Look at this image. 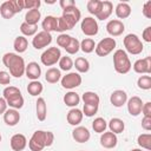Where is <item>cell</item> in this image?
<instances>
[{"label": "cell", "instance_id": "49", "mask_svg": "<svg viewBox=\"0 0 151 151\" xmlns=\"http://www.w3.org/2000/svg\"><path fill=\"white\" fill-rule=\"evenodd\" d=\"M59 5L63 9H66V8H70V7H73L76 6V2L74 0H60L59 1Z\"/></svg>", "mask_w": 151, "mask_h": 151}, {"label": "cell", "instance_id": "30", "mask_svg": "<svg viewBox=\"0 0 151 151\" xmlns=\"http://www.w3.org/2000/svg\"><path fill=\"white\" fill-rule=\"evenodd\" d=\"M84 104H87V105H94V106H99V101H100V98L99 96L96 93V92H92V91H86L84 92L83 97H81Z\"/></svg>", "mask_w": 151, "mask_h": 151}, {"label": "cell", "instance_id": "51", "mask_svg": "<svg viewBox=\"0 0 151 151\" xmlns=\"http://www.w3.org/2000/svg\"><path fill=\"white\" fill-rule=\"evenodd\" d=\"M142 127L146 131L151 130V117H143L142 119Z\"/></svg>", "mask_w": 151, "mask_h": 151}, {"label": "cell", "instance_id": "39", "mask_svg": "<svg viewBox=\"0 0 151 151\" xmlns=\"http://www.w3.org/2000/svg\"><path fill=\"white\" fill-rule=\"evenodd\" d=\"M68 54H76L79 50H80V42H79V40L77 39V38H71V40H70V42H68V45L64 48Z\"/></svg>", "mask_w": 151, "mask_h": 151}, {"label": "cell", "instance_id": "25", "mask_svg": "<svg viewBox=\"0 0 151 151\" xmlns=\"http://www.w3.org/2000/svg\"><path fill=\"white\" fill-rule=\"evenodd\" d=\"M7 105L11 107V109H15V110H19L24 106V97L21 94V92L17 93V94H13L9 98L5 99Z\"/></svg>", "mask_w": 151, "mask_h": 151}, {"label": "cell", "instance_id": "36", "mask_svg": "<svg viewBox=\"0 0 151 151\" xmlns=\"http://www.w3.org/2000/svg\"><path fill=\"white\" fill-rule=\"evenodd\" d=\"M106 127H107V123H106V120H105L104 118H101V117H98V118H96V119L92 122V129H93V131L97 132V133H103V132H105Z\"/></svg>", "mask_w": 151, "mask_h": 151}, {"label": "cell", "instance_id": "53", "mask_svg": "<svg viewBox=\"0 0 151 151\" xmlns=\"http://www.w3.org/2000/svg\"><path fill=\"white\" fill-rule=\"evenodd\" d=\"M7 103H6V100H5V98L2 97V98H0V114H4L5 112H6V110H7Z\"/></svg>", "mask_w": 151, "mask_h": 151}, {"label": "cell", "instance_id": "52", "mask_svg": "<svg viewBox=\"0 0 151 151\" xmlns=\"http://www.w3.org/2000/svg\"><path fill=\"white\" fill-rule=\"evenodd\" d=\"M54 142V134L51 131H46V146H51Z\"/></svg>", "mask_w": 151, "mask_h": 151}, {"label": "cell", "instance_id": "17", "mask_svg": "<svg viewBox=\"0 0 151 151\" xmlns=\"http://www.w3.org/2000/svg\"><path fill=\"white\" fill-rule=\"evenodd\" d=\"M9 143H11V147H12L13 151H22L27 146V139L21 133L13 134L11 140H9Z\"/></svg>", "mask_w": 151, "mask_h": 151}, {"label": "cell", "instance_id": "6", "mask_svg": "<svg viewBox=\"0 0 151 151\" xmlns=\"http://www.w3.org/2000/svg\"><path fill=\"white\" fill-rule=\"evenodd\" d=\"M61 58V52L59 50V47H50L46 51L42 52L40 60L42 63V65L45 66H52L54 64H57L59 61V59Z\"/></svg>", "mask_w": 151, "mask_h": 151}, {"label": "cell", "instance_id": "45", "mask_svg": "<svg viewBox=\"0 0 151 151\" xmlns=\"http://www.w3.org/2000/svg\"><path fill=\"white\" fill-rule=\"evenodd\" d=\"M40 1L39 0H24V9H33V8H39Z\"/></svg>", "mask_w": 151, "mask_h": 151}, {"label": "cell", "instance_id": "27", "mask_svg": "<svg viewBox=\"0 0 151 151\" xmlns=\"http://www.w3.org/2000/svg\"><path fill=\"white\" fill-rule=\"evenodd\" d=\"M131 14V7L127 2H119L116 6V15L119 19H126Z\"/></svg>", "mask_w": 151, "mask_h": 151}, {"label": "cell", "instance_id": "57", "mask_svg": "<svg viewBox=\"0 0 151 151\" xmlns=\"http://www.w3.org/2000/svg\"><path fill=\"white\" fill-rule=\"evenodd\" d=\"M81 151H83V150H81Z\"/></svg>", "mask_w": 151, "mask_h": 151}, {"label": "cell", "instance_id": "44", "mask_svg": "<svg viewBox=\"0 0 151 151\" xmlns=\"http://www.w3.org/2000/svg\"><path fill=\"white\" fill-rule=\"evenodd\" d=\"M97 112H98V106L84 104V107H83V114H85L86 117H93Z\"/></svg>", "mask_w": 151, "mask_h": 151}, {"label": "cell", "instance_id": "5", "mask_svg": "<svg viewBox=\"0 0 151 151\" xmlns=\"http://www.w3.org/2000/svg\"><path fill=\"white\" fill-rule=\"evenodd\" d=\"M28 147L31 151H42L46 147V131L37 130L28 140Z\"/></svg>", "mask_w": 151, "mask_h": 151}, {"label": "cell", "instance_id": "48", "mask_svg": "<svg viewBox=\"0 0 151 151\" xmlns=\"http://www.w3.org/2000/svg\"><path fill=\"white\" fill-rule=\"evenodd\" d=\"M142 113L144 114V117H151V103H143V107H142Z\"/></svg>", "mask_w": 151, "mask_h": 151}, {"label": "cell", "instance_id": "10", "mask_svg": "<svg viewBox=\"0 0 151 151\" xmlns=\"http://www.w3.org/2000/svg\"><path fill=\"white\" fill-rule=\"evenodd\" d=\"M51 42H52V35H51V33L45 32V31L38 32L32 39V45L35 50H41V48L48 46Z\"/></svg>", "mask_w": 151, "mask_h": 151}, {"label": "cell", "instance_id": "23", "mask_svg": "<svg viewBox=\"0 0 151 151\" xmlns=\"http://www.w3.org/2000/svg\"><path fill=\"white\" fill-rule=\"evenodd\" d=\"M35 112H37V118L40 122H44L47 116V105L46 101L42 97H39L35 101Z\"/></svg>", "mask_w": 151, "mask_h": 151}, {"label": "cell", "instance_id": "54", "mask_svg": "<svg viewBox=\"0 0 151 151\" xmlns=\"http://www.w3.org/2000/svg\"><path fill=\"white\" fill-rule=\"evenodd\" d=\"M131 151H143V150L142 149H132Z\"/></svg>", "mask_w": 151, "mask_h": 151}, {"label": "cell", "instance_id": "9", "mask_svg": "<svg viewBox=\"0 0 151 151\" xmlns=\"http://www.w3.org/2000/svg\"><path fill=\"white\" fill-rule=\"evenodd\" d=\"M81 81H83L81 76L77 72H70L60 79L61 86L64 88H67V90H72V88H76V87L80 86Z\"/></svg>", "mask_w": 151, "mask_h": 151}, {"label": "cell", "instance_id": "7", "mask_svg": "<svg viewBox=\"0 0 151 151\" xmlns=\"http://www.w3.org/2000/svg\"><path fill=\"white\" fill-rule=\"evenodd\" d=\"M116 45H117V42H116V40L113 38H104L96 45L94 51H96L97 55L106 57L116 48Z\"/></svg>", "mask_w": 151, "mask_h": 151}, {"label": "cell", "instance_id": "42", "mask_svg": "<svg viewBox=\"0 0 151 151\" xmlns=\"http://www.w3.org/2000/svg\"><path fill=\"white\" fill-rule=\"evenodd\" d=\"M58 63H59L60 70H63V71H70L73 67V60L71 59V57H67V55L61 57Z\"/></svg>", "mask_w": 151, "mask_h": 151}, {"label": "cell", "instance_id": "37", "mask_svg": "<svg viewBox=\"0 0 151 151\" xmlns=\"http://www.w3.org/2000/svg\"><path fill=\"white\" fill-rule=\"evenodd\" d=\"M137 143L142 149L151 150V134L150 133H142L137 138Z\"/></svg>", "mask_w": 151, "mask_h": 151}, {"label": "cell", "instance_id": "20", "mask_svg": "<svg viewBox=\"0 0 151 151\" xmlns=\"http://www.w3.org/2000/svg\"><path fill=\"white\" fill-rule=\"evenodd\" d=\"M20 120V113L15 109H7L4 113V122L8 126H15Z\"/></svg>", "mask_w": 151, "mask_h": 151}, {"label": "cell", "instance_id": "8", "mask_svg": "<svg viewBox=\"0 0 151 151\" xmlns=\"http://www.w3.org/2000/svg\"><path fill=\"white\" fill-rule=\"evenodd\" d=\"M80 28H81V32L87 37H94L98 34V31H99L98 22L92 17H85L81 20Z\"/></svg>", "mask_w": 151, "mask_h": 151}, {"label": "cell", "instance_id": "38", "mask_svg": "<svg viewBox=\"0 0 151 151\" xmlns=\"http://www.w3.org/2000/svg\"><path fill=\"white\" fill-rule=\"evenodd\" d=\"M94 48H96V42L92 38H85L80 42V50L84 53H91L94 51Z\"/></svg>", "mask_w": 151, "mask_h": 151}, {"label": "cell", "instance_id": "41", "mask_svg": "<svg viewBox=\"0 0 151 151\" xmlns=\"http://www.w3.org/2000/svg\"><path fill=\"white\" fill-rule=\"evenodd\" d=\"M100 6H101V1L100 0H90V1H87V5H86L87 11L93 15H97L99 13Z\"/></svg>", "mask_w": 151, "mask_h": 151}, {"label": "cell", "instance_id": "22", "mask_svg": "<svg viewBox=\"0 0 151 151\" xmlns=\"http://www.w3.org/2000/svg\"><path fill=\"white\" fill-rule=\"evenodd\" d=\"M113 12V5L111 1L109 0H105V1H101V6H100V9H99V13L96 15L98 20H105L107 19Z\"/></svg>", "mask_w": 151, "mask_h": 151}, {"label": "cell", "instance_id": "16", "mask_svg": "<svg viewBox=\"0 0 151 151\" xmlns=\"http://www.w3.org/2000/svg\"><path fill=\"white\" fill-rule=\"evenodd\" d=\"M110 101L114 107H122L127 101V94L123 90H116L110 96Z\"/></svg>", "mask_w": 151, "mask_h": 151}, {"label": "cell", "instance_id": "43", "mask_svg": "<svg viewBox=\"0 0 151 151\" xmlns=\"http://www.w3.org/2000/svg\"><path fill=\"white\" fill-rule=\"evenodd\" d=\"M71 38H72V37L68 35V34H66V33H61V34H59V35L57 37V44H58V46L65 48V47L68 45Z\"/></svg>", "mask_w": 151, "mask_h": 151}, {"label": "cell", "instance_id": "15", "mask_svg": "<svg viewBox=\"0 0 151 151\" xmlns=\"http://www.w3.org/2000/svg\"><path fill=\"white\" fill-rule=\"evenodd\" d=\"M118 143V138L117 134H114L113 132L109 131V132H103L100 136V145L105 149H113L117 146Z\"/></svg>", "mask_w": 151, "mask_h": 151}, {"label": "cell", "instance_id": "50", "mask_svg": "<svg viewBox=\"0 0 151 151\" xmlns=\"http://www.w3.org/2000/svg\"><path fill=\"white\" fill-rule=\"evenodd\" d=\"M142 38H143L144 41H146V42H151V26H147V27L143 31Z\"/></svg>", "mask_w": 151, "mask_h": 151}, {"label": "cell", "instance_id": "4", "mask_svg": "<svg viewBox=\"0 0 151 151\" xmlns=\"http://www.w3.org/2000/svg\"><path fill=\"white\" fill-rule=\"evenodd\" d=\"M123 42H124V47L126 50L125 52H129L130 54L137 55V54H140L143 52L144 46H143V42L137 34H133V33L127 34L124 38Z\"/></svg>", "mask_w": 151, "mask_h": 151}, {"label": "cell", "instance_id": "19", "mask_svg": "<svg viewBox=\"0 0 151 151\" xmlns=\"http://www.w3.org/2000/svg\"><path fill=\"white\" fill-rule=\"evenodd\" d=\"M83 111L77 109V107H72L68 112H67V116H66V119H67V123L72 126H78L81 120H83Z\"/></svg>", "mask_w": 151, "mask_h": 151}, {"label": "cell", "instance_id": "28", "mask_svg": "<svg viewBox=\"0 0 151 151\" xmlns=\"http://www.w3.org/2000/svg\"><path fill=\"white\" fill-rule=\"evenodd\" d=\"M40 18H41L40 11L38 8H33V9L27 11V13L25 14V22L29 25H38Z\"/></svg>", "mask_w": 151, "mask_h": 151}, {"label": "cell", "instance_id": "11", "mask_svg": "<svg viewBox=\"0 0 151 151\" xmlns=\"http://www.w3.org/2000/svg\"><path fill=\"white\" fill-rule=\"evenodd\" d=\"M133 71L139 74H150L151 73V57H146L144 59H138L133 64Z\"/></svg>", "mask_w": 151, "mask_h": 151}, {"label": "cell", "instance_id": "34", "mask_svg": "<svg viewBox=\"0 0 151 151\" xmlns=\"http://www.w3.org/2000/svg\"><path fill=\"white\" fill-rule=\"evenodd\" d=\"M20 32L24 34V37H32L38 33V25H29L27 22H22L20 25Z\"/></svg>", "mask_w": 151, "mask_h": 151}, {"label": "cell", "instance_id": "35", "mask_svg": "<svg viewBox=\"0 0 151 151\" xmlns=\"http://www.w3.org/2000/svg\"><path fill=\"white\" fill-rule=\"evenodd\" d=\"M42 90H44V86H42V84H41L40 81H38V80H32V81L27 85V92H28L31 96H33V97L39 96V94L42 92Z\"/></svg>", "mask_w": 151, "mask_h": 151}, {"label": "cell", "instance_id": "29", "mask_svg": "<svg viewBox=\"0 0 151 151\" xmlns=\"http://www.w3.org/2000/svg\"><path fill=\"white\" fill-rule=\"evenodd\" d=\"M61 79V73L60 70L55 68V67H51L46 71L45 73V80L50 84H55Z\"/></svg>", "mask_w": 151, "mask_h": 151}, {"label": "cell", "instance_id": "46", "mask_svg": "<svg viewBox=\"0 0 151 151\" xmlns=\"http://www.w3.org/2000/svg\"><path fill=\"white\" fill-rule=\"evenodd\" d=\"M11 74L6 71H0V85H9Z\"/></svg>", "mask_w": 151, "mask_h": 151}, {"label": "cell", "instance_id": "21", "mask_svg": "<svg viewBox=\"0 0 151 151\" xmlns=\"http://www.w3.org/2000/svg\"><path fill=\"white\" fill-rule=\"evenodd\" d=\"M41 26H42V31L45 32H58V18L53 17V15H47L42 22H41Z\"/></svg>", "mask_w": 151, "mask_h": 151}, {"label": "cell", "instance_id": "14", "mask_svg": "<svg viewBox=\"0 0 151 151\" xmlns=\"http://www.w3.org/2000/svg\"><path fill=\"white\" fill-rule=\"evenodd\" d=\"M72 138L78 143H86L91 138V133L85 126H76L72 131Z\"/></svg>", "mask_w": 151, "mask_h": 151}, {"label": "cell", "instance_id": "26", "mask_svg": "<svg viewBox=\"0 0 151 151\" xmlns=\"http://www.w3.org/2000/svg\"><path fill=\"white\" fill-rule=\"evenodd\" d=\"M64 103L66 106H70V107H77V105L80 103V97L77 92H73V91H70L67 92L64 98H63Z\"/></svg>", "mask_w": 151, "mask_h": 151}, {"label": "cell", "instance_id": "32", "mask_svg": "<svg viewBox=\"0 0 151 151\" xmlns=\"http://www.w3.org/2000/svg\"><path fill=\"white\" fill-rule=\"evenodd\" d=\"M13 47L17 53H24L28 47V41L24 35H18L13 41Z\"/></svg>", "mask_w": 151, "mask_h": 151}, {"label": "cell", "instance_id": "40", "mask_svg": "<svg viewBox=\"0 0 151 151\" xmlns=\"http://www.w3.org/2000/svg\"><path fill=\"white\" fill-rule=\"evenodd\" d=\"M137 85L140 90H150L151 88V77L149 74L140 76L137 80Z\"/></svg>", "mask_w": 151, "mask_h": 151}, {"label": "cell", "instance_id": "55", "mask_svg": "<svg viewBox=\"0 0 151 151\" xmlns=\"http://www.w3.org/2000/svg\"><path fill=\"white\" fill-rule=\"evenodd\" d=\"M46 4H54V1H47L46 0Z\"/></svg>", "mask_w": 151, "mask_h": 151}, {"label": "cell", "instance_id": "3", "mask_svg": "<svg viewBox=\"0 0 151 151\" xmlns=\"http://www.w3.org/2000/svg\"><path fill=\"white\" fill-rule=\"evenodd\" d=\"M113 66L117 73L119 74H126L130 72L132 64L127 57V53L124 50H116L113 53Z\"/></svg>", "mask_w": 151, "mask_h": 151}, {"label": "cell", "instance_id": "24", "mask_svg": "<svg viewBox=\"0 0 151 151\" xmlns=\"http://www.w3.org/2000/svg\"><path fill=\"white\" fill-rule=\"evenodd\" d=\"M0 14H1V17L4 19H12L17 14V12H15V9L13 7L12 0H7V1L1 4V6H0Z\"/></svg>", "mask_w": 151, "mask_h": 151}, {"label": "cell", "instance_id": "31", "mask_svg": "<svg viewBox=\"0 0 151 151\" xmlns=\"http://www.w3.org/2000/svg\"><path fill=\"white\" fill-rule=\"evenodd\" d=\"M107 126H109L110 131L113 132L114 134L122 133V132L124 131V129H125V124H124V122H123L120 118H112V119L109 122Z\"/></svg>", "mask_w": 151, "mask_h": 151}, {"label": "cell", "instance_id": "13", "mask_svg": "<svg viewBox=\"0 0 151 151\" xmlns=\"http://www.w3.org/2000/svg\"><path fill=\"white\" fill-rule=\"evenodd\" d=\"M106 31L111 37H118V35L123 34V32L125 31V26H124L123 21H120L118 19H113L106 24Z\"/></svg>", "mask_w": 151, "mask_h": 151}, {"label": "cell", "instance_id": "1", "mask_svg": "<svg viewBox=\"0 0 151 151\" xmlns=\"http://www.w3.org/2000/svg\"><path fill=\"white\" fill-rule=\"evenodd\" d=\"M2 63L9 70V74L14 78H20L25 74V60L19 54L12 52L5 53L2 57Z\"/></svg>", "mask_w": 151, "mask_h": 151}, {"label": "cell", "instance_id": "2", "mask_svg": "<svg viewBox=\"0 0 151 151\" xmlns=\"http://www.w3.org/2000/svg\"><path fill=\"white\" fill-rule=\"evenodd\" d=\"M80 18H81V13L77 6L63 9V15L58 18V32L72 29L80 20Z\"/></svg>", "mask_w": 151, "mask_h": 151}, {"label": "cell", "instance_id": "47", "mask_svg": "<svg viewBox=\"0 0 151 151\" xmlns=\"http://www.w3.org/2000/svg\"><path fill=\"white\" fill-rule=\"evenodd\" d=\"M142 12H143V15H144L145 18L151 19V0L146 1V2L143 5V9H142Z\"/></svg>", "mask_w": 151, "mask_h": 151}, {"label": "cell", "instance_id": "12", "mask_svg": "<svg viewBox=\"0 0 151 151\" xmlns=\"http://www.w3.org/2000/svg\"><path fill=\"white\" fill-rule=\"evenodd\" d=\"M127 105V111L132 117H137L142 113V107H143V101L139 97L133 96L126 101Z\"/></svg>", "mask_w": 151, "mask_h": 151}, {"label": "cell", "instance_id": "33", "mask_svg": "<svg viewBox=\"0 0 151 151\" xmlns=\"http://www.w3.org/2000/svg\"><path fill=\"white\" fill-rule=\"evenodd\" d=\"M73 66H74L76 70H77L78 72H80V73H86V72H88V70H90V63H88V60H87L86 58H84V57L77 58L76 61L73 63Z\"/></svg>", "mask_w": 151, "mask_h": 151}, {"label": "cell", "instance_id": "18", "mask_svg": "<svg viewBox=\"0 0 151 151\" xmlns=\"http://www.w3.org/2000/svg\"><path fill=\"white\" fill-rule=\"evenodd\" d=\"M25 74L31 80H38L39 77H40V74H41V67L39 66L38 63L31 61L25 67Z\"/></svg>", "mask_w": 151, "mask_h": 151}, {"label": "cell", "instance_id": "56", "mask_svg": "<svg viewBox=\"0 0 151 151\" xmlns=\"http://www.w3.org/2000/svg\"><path fill=\"white\" fill-rule=\"evenodd\" d=\"M0 143H1V134H0Z\"/></svg>", "mask_w": 151, "mask_h": 151}]
</instances>
